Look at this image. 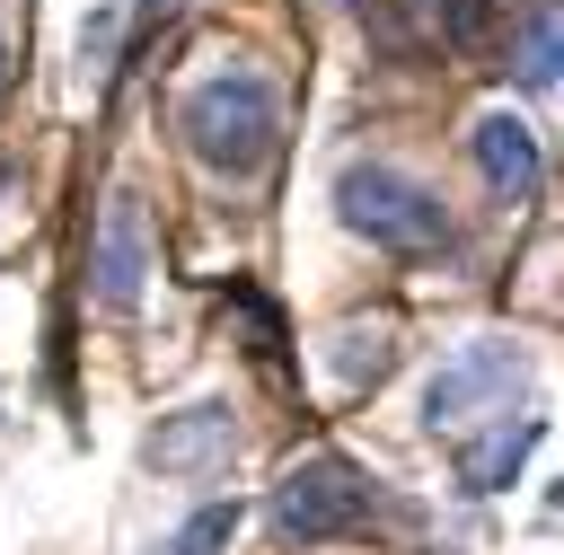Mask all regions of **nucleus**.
I'll list each match as a JSON object with an SVG mask.
<instances>
[{
    "label": "nucleus",
    "instance_id": "f257e3e1",
    "mask_svg": "<svg viewBox=\"0 0 564 555\" xmlns=\"http://www.w3.org/2000/svg\"><path fill=\"white\" fill-rule=\"evenodd\" d=\"M176 132H185V150H194L203 167L256 176V167L273 159V141H282V97H273L264 70L229 62V70H203V79L176 97Z\"/></svg>",
    "mask_w": 564,
    "mask_h": 555
},
{
    "label": "nucleus",
    "instance_id": "f03ea898",
    "mask_svg": "<svg viewBox=\"0 0 564 555\" xmlns=\"http://www.w3.org/2000/svg\"><path fill=\"white\" fill-rule=\"evenodd\" d=\"M335 211H344V229H361V238L388 247V255H432V247L449 238L441 194L414 185L405 167H379V159H352V167L335 176Z\"/></svg>",
    "mask_w": 564,
    "mask_h": 555
},
{
    "label": "nucleus",
    "instance_id": "7ed1b4c3",
    "mask_svg": "<svg viewBox=\"0 0 564 555\" xmlns=\"http://www.w3.org/2000/svg\"><path fill=\"white\" fill-rule=\"evenodd\" d=\"M264 520H273L282 546H326V537H344V529L370 520V476H361L352 458H335V449H326V458H300V467L273 485Z\"/></svg>",
    "mask_w": 564,
    "mask_h": 555
},
{
    "label": "nucleus",
    "instance_id": "20e7f679",
    "mask_svg": "<svg viewBox=\"0 0 564 555\" xmlns=\"http://www.w3.org/2000/svg\"><path fill=\"white\" fill-rule=\"evenodd\" d=\"M520 344H458L441 370H432V388H423V423L432 432H467V423H494V414H511V396H520Z\"/></svg>",
    "mask_w": 564,
    "mask_h": 555
},
{
    "label": "nucleus",
    "instance_id": "39448f33",
    "mask_svg": "<svg viewBox=\"0 0 564 555\" xmlns=\"http://www.w3.org/2000/svg\"><path fill=\"white\" fill-rule=\"evenodd\" d=\"M150 264H159V247H150V211H141L132 194H106L97 238H88V282H97V300H106V308H132L141 282H150Z\"/></svg>",
    "mask_w": 564,
    "mask_h": 555
},
{
    "label": "nucleus",
    "instance_id": "423d86ee",
    "mask_svg": "<svg viewBox=\"0 0 564 555\" xmlns=\"http://www.w3.org/2000/svg\"><path fill=\"white\" fill-rule=\"evenodd\" d=\"M141 458H150L159 476H212V467L238 458V423H229V405H185V414H167V423L141 440Z\"/></svg>",
    "mask_w": 564,
    "mask_h": 555
},
{
    "label": "nucleus",
    "instance_id": "0eeeda50",
    "mask_svg": "<svg viewBox=\"0 0 564 555\" xmlns=\"http://www.w3.org/2000/svg\"><path fill=\"white\" fill-rule=\"evenodd\" d=\"M476 167H485V185H494L502 203H529V194H538V176H546L538 132H529L520 115H485V123H476Z\"/></svg>",
    "mask_w": 564,
    "mask_h": 555
},
{
    "label": "nucleus",
    "instance_id": "6e6552de",
    "mask_svg": "<svg viewBox=\"0 0 564 555\" xmlns=\"http://www.w3.org/2000/svg\"><path fill=\"white\" fill-rule=\"evenodd\" d=\"M529 449H538V414H494L476 440H458V485L467 493H502Z\"/></svg>",
    "mask_w": 564,
    "mask_h": 555
},
{
    "label": "nucleus",
    "instance_id": "1a4fd4ad",
    "mask_svg": "<svg viewBox=\"0 0 564 555\" xmlns=\"http://www.w3.org/2000/svg\"><path fill=\"white\" fill-rule=\"evenodd\" d=\"M520 79L555 88V0H529V18H520Z\"/></svg>",
    "mask_w": 564,
    "mask_h": 555
},
{
    "label": "nucleus",
    "instance_id": "9d476101",
    "mask_svg": "<svg viewBox=\"0 0 564 555\" xmlns=\"http://www.w3.org/2000/svg\"><path fill=\"white\" fill-rule=\"evenodd\" d=\"M229 529H238V502H203V511H194L159 555H220V546H229Z\"/></svg>",
    "mask_w": 564,
    "mask_h": 555
},
{
    "label": "nucleus",
    "instance_id": "9b49d317",
    "mask_svg": "<svg viewBox=\"0 0 564 555\" xmlns=\"http://www.w3.org/2000/svg\"><path fill=\"white\" fill-rule=\"evenodd\" d=\"M388 361H397V344H388V335H370V352H361V335H344V352H335V379H344V388H370Z\"/></svg>",
    "mask_w": 564,
    "mask_h": 555
},
{
    "label": "nucleus",
    "instance_id": "f8f14e48",
    "mask_svg": "<svg viewBox=\"0 0 564 555\" xmlns=\"http://www.w3.org/2000/svg\"><path fill=\"white\" fill-rule=\"evenodd\" d=\"M0 79H9V35H0Z\"/></svg>",
    "mask_w": 564,
    "mask_h": 555
},
{
    "label": "nucleus",
    "instance_id": "ddd939ff",
    "mask_svg": "<svg viewBox=\"0 0 564 555\" xmlns=\"http://www.w3.org/2000/svg\"><path fill=\"white\" fill-rule=\"evenodd\" d=\"M0 194H9V167H0Z\"/></svg>",
    "mask_w": 564,
    "mask_h": 555
}]
</instances>
